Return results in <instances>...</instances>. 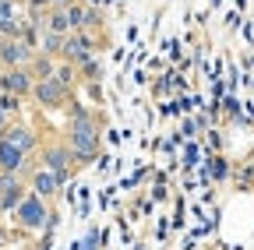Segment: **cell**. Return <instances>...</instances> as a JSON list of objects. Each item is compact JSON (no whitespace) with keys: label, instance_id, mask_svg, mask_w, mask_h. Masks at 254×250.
Returning a JSON list of instances; mask_svg holds the SVG:
<instances>
[{"label":"cell","instance_id":"6da1fadb","mask_svg":"<svg viewBox=\"0 0 254 250\" xmlns=\"http://www.w3.org/2000/svg\"><path fill=\"white\" fill-rule=\"evenodd\" d=\"M67 127H64V141H67L74 166H92L95 155H99V138H103V120L95 116L88 106L81 102H67Z\"/></svg>","mask_w":254,"mask_h":250},{"label":"cell","instance_id":"7a4b0ae2","mask_svg":"<svg viewBox=\"0 0 254 250\" xmlns=\"http://www.w3.org/2000/svg\"><path fill=\"white\" fill-rule=\"evenodd\" d=\"M11 215H14V222H18L25 233H50V229L57 226V215H53L50 201H43L39 194H32V191L18 201V208H14Z\"/></svg>","mask_w":254,"mask_h":250},{"label":"cell","instance_id":"3957f363","mask_svg":"<svg viewBox=\"0 0 254 250\" xmlns=\"http://www.w3.org/2000/svg\"><path fill=\"white\" fill-rule=\"evenodd\" d=\"M32 99H36V106L39 109H46V113H57V109H64L71 102V92L64 88L60 81H53V78H43V81H32V92H28Z\"/></svg>","mask_w":254,"mask_h":250},{"label":"cell","instance_id":"277c9868","mask_svg":"<svg viewBox=\"0 0 254 250\" xmlns=\"http://www.w3.org/2000/svg\"><path fill=\"white\" fill-rule=\"evenodd\" d=\"M43 166L50 169V173H57L60 180H67L78 166H74V155H71V148H67V141H50V145H43Z\"/></svg>","mask_w":254,"mask_h":250},{"label":"cell","instance_id":"5b68a950","mask_svg":"<svg viewBox=\"0 0 254 250\" xmlns=\"http://www.w3.org/2000/svg\"><path fill=\"white\" fill-rule=\"evenodd\" d=\"M64 14H67L71 32H95V28H103L99 7L85 4V0H71V4H64Z\"/></svg>","mask_w":254,"mask_h":250},{"label":"cell","instance_id":"8992f818","mask_svg":"<svg viewBox=\"0 0 254 250\" xmlns=\"http://www.w3.org/2000/svg\"><path fill=\"white\" fill-rule=\"evenodd\" d=\"M25 194H28V183H21V176L0 173V215H4V211H14Z\"/></svg>","mask_w":254,"mask_h":250},{"label":"cell","instance_id":"52a82bcc","mask_svg":"<svg viewBox=\"0 0 254 250\" xmlns=\"http://www.w3.org/2000/svg\"><path fill=\"white\" fill-rule=\"evenodd\" d=\"M0 138H4V141H11L14 148H21L25 155H32V151L39 148V134L32 131L28 123H7V127L0 131Z\"/></svg>","mask_w":254,"mask_h":250},{"label":"cell","instance_id":"ba28073f","mask_svg":"<svg viewBox=\"0 0 254 250\" xmlns=\"http://www.w3.org/2000/svg\"><path fill=\"white\" fill-rule=\"evenodd\" d=\"M32 166H28V155L21 151V148H14L11 141H4L0 138V173H14V176H21V173H28Z\"/></svg>","mask_w":254,"mask_h":250},{"label":"cell","instance_id":"9c48e42d","mask_svg":"<svg viewBox=\"0 0 254 250\" xmlns=\"http://www.w3.org/2000/svg\"><path fill=\"white\" fill-rule=\"evenodd\" d=\"M32 53L36 50H28L21 39H0V67H25Z\"/></svg>","mask_w":254,"mask_h":250},{"label":"cell","instance_id":"30bf717a","mask_svg":"<svg viewBox=\"0 0 254 250\" xmlns=\"http://www.w3.org/2000/svg\"><path fill=\"white\" fill-rule=\"evenodd\" d=\"M60 187H64V180H60L57 173H50L46 166L36 169V173H32V180H28V191H32V194H39L43 201H53Z\"/></svg>","mask_w":254,"mask_h":250},{"label":"cell","instance_id":"8fae6325","mask_svg":"<svg viewBox=\"0 0 254 250\" xmlns=\"http://www.w3.org/2000/svg\"><path fill=\"white\" fill-rule=\"evenodd\" d=\"M0 92L28 96V92H32V74L25 67H4V71H0Z\"/></svg>","mask_w":254,"mask_h":250},{"label":"cell","instance_id":"7c38bea8","mask_svg":"<svg viewBox=\"0 0 254 250\" xmlns=\"http://www.w3.org/2000/svg\"><path fill=\"white\" fill-rule=\"evenodd\" d=\"M53 67H57V56H46V53H32V60L25 64V71L32 74V81H43V78H53Z\"/></svg>","mask_w":254,"mask_h":250},{"label":"cell","instance_id":"4fadbf2b","mask_svg":"<svg viewBox=\"0 0 254 250\" xmlns=\"http://www.w3.org/2000/svg\"><path fill=\"white\" fill-rule=\"evenodd\" d=\"M53 81H60L67 92H74V88H78V67H74V64H67V60H57V67H53Z\"/></svg>","mask_w":254,"mask_h":250},{"label":"cell","instance_id":"5bb4252c","mask_svg":"<svg viewBox=\"0 0 254 250\" xmlns=\"http://www.w3.org/2000/svg\"><path fill=\"white\" fill-rule=\"evenodd\" d=\"M39 53H46V56H57L60 60V50H64V36L60 32H39V46H36Z\"/></svg>","mask_w":254,"mask_h":250},{"label":"cell","instance_id":"9a60e30c","mask_svg":"<svg viewBox=\"0 0 254 250\" xmlns=\"http://www.w3.org/2000/svg\"><path fill=\"white\" fill-rule=\"evenodd\" d=\"M99 78H103V67H99L95 56H88V60L78 64V81H99Z\"/></svg>","mask_w":254,"mask_h":250},{"label":"cell","instance_id":"2e32d148","mask_svg":"<svg viewBox=\"0 0 254 250\" xmlns=\"http://www.w3.org/2000/svg\"><path fill=\"white\" fill-rule=\"evenodd\" d=\"M0 109H4L7 116H14L21 109V96H11V92H0Z\"/></svg>","mask_w":254,"mask_h":250},{"label":"cell","instance_id":"e0dca14e","mask_svg":"<svg viewBox=\"0 0 254 250\" xmlns=\"http://www.w3.org/2000/svg\"><path fill=\"white\" fill-rule=\"evenodd\" d=\"M7 123H11V116H7L4 109H0V131H4V127H7Z\"/></svg>","mask_w":254,"mask_h":250},{"label":"cell","instance_id":"ac0fdd59","mask_svg":"<svg viewBox=\"0 0 254 250\" xmlns=\"http://www.w3.org/2000/svg\"><path fill=\"white\" fill-rule=\"evenodd\" d=\"M50 4H53V7H64V4H71V0H50Z\"/></svg>","mask_w":254,"mask_h":250},{"label":"cell","instance_id":"d6986e66","mask_svg":"<svg viewBox=\"0 0 254 250\" xmlns=\"http://www.w3.org/2000/svg\"><path fill=\"white\" fill-rule=\"evenodd\" d=\"M0 71H4V67H0Z\"/></svg>","mask_w":254,"mask_h":250}]
</instances>
